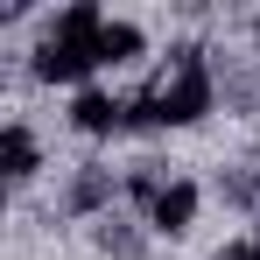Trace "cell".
Instances as JSON below:
<instances>
[{"mask_svg":"<svg viewBox=\"0 0 260 260\" xmlns=\"http://www.w3.org/2000/svg\"><path fill=\"white\" fill-rule=\"evenodd\" d=\"M155 99H162V127H190L211 113V78H204L197 49H176V78L155 85Z\"/></svg>","mask_w":260,"mask_h":260,"instance_id":"6da1fadb","label":"cell"},{"mask_svg":"<svg viewBox=\"0 0 260 260\" xmlns=\"http://www.w3.org/2000/svg\"><path fill=\"white\" fill-rule=\"evenodd\" d=\"M99 71V36H43L36 43V78L43 85H78Z\"/></svg>","mask_w":260,"mask_h":260,"instance_id":"7a4b0ae2","label":"cell"},{"mask_svg":"<svg viewBox=\"0 0 260 260\" xmlns=\"http://www.w3.org/2000/svg\"><path fill=\"white\" fill-rule=\"evenodd\" d=\"M148 225H155V232H190V225H197V183H169V190H162V197H155V211H148Z\"/></svg>","mask_w":260,"mask_h":260,"instance_id":"3957f363","label":"cell"},{"mask_svg":"<svg viewBox=\"0 0 260 260\" xmlns=\"http://www.w3.org/2000/svg\"><path fill=\"white\" fill-rule=\"evenodd\" d=\"M71 127H78V134H120V127H127V106H120V99H106V91H78Z\"/></svg>","mask_w":260,"mask_h":260,"instance_id":"277c9868","label":"cell"},{"mask_svg":"<svg viewBox=\"0 0 260 260\" xmlns=\"http://www.w3.org/2000/svg\"><path fill=\"white\" fill-rule=\"evenodd\" d=\"M0 169H7V183H28V176H36V134L28 127L0 134Z\"/></svg>","mask_w":260,"mask_h":260,"instance_id":"5b68a950","label":"cell"},{"mask_svg":"<svg viewBox=\"0 0 260 260\" xmlns=\"http://www.w3.org/2000/svg\"><path fill=\"white\" fill-rule=\"evenodd\" d=\"M127 56H141V28L134 21H106L99 28V63H127Z\"/></svg>","mask_w":260,"mask_h":260,"instance_id":"8992f818","label":"cell"},{"mask_svg":"<svg viewBox=\"0 0 260 260\" xmlns=\"http://www.w3.org/2000/svg\"><path fill=\"white\" fill-rule=\"evenodd\" d=\"M106 190H113V183H106V169H85V176H78V190H71V204H78V211H91Z\"/></svg>","mask_w":260,"mask_h":260,"instance_id":"52a82bcc","label":"cell"},{"mask_svg":"<svg viewBox=\"0 0 260 260\" xmlns=\"http://www.w3.org/2000/svg\"><path fill=\"white\" fill-rule=\"evenodd\" d=\"M127 190H134V204H148V211H155V197H162L169 183H162L155 169H134V176H127Z\"/></svg>","mask_w":260,"mask_h":260,"instance_id":"ba28073f","label":"cell"},{"mask_svg":"<svg viewBox=\"0 0 260 260\" xmlns=\"http://www.w3.org/2000/svg\"><path fill=\"white\" fill-rule=\"evenodd\" d=\"M218 260H260V232H253V239H239V246H225Z\"/></svg>","mask_w":260,"mask_h":260,"instance_id":"9c48e42d","label":"cell"}]
</instances>
